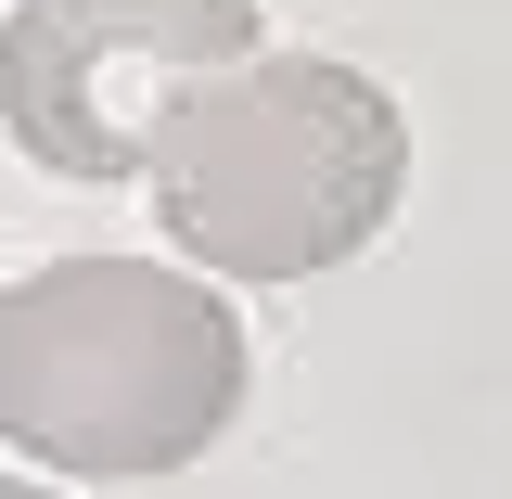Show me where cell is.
Segmentation results:
<instances>
[{
    "instance_id": "3957f363",
    "label": "cell",
    "mask_w": 512,
    "mask_h": 499,
    "mask_svg": "<svg viewBox=\"0 0 512 499\" xmlns=\"http://www.w3.org/2000/svg\"><path fill=\"white\" fill-rule=\"evenodd\" d=\"M256 39V0H13L0 26V128L52 180L103 192L154 167V128L180 90L231 77Z\"/></svg>"
},
{
    "instance_id": "277c9868",
    "label": "cell",
    "mask_w": 512,
    "mask_h": 499,
    "mask_svg": "<svg viewBox=\"0 0 512 499\" xmlns=\"http://www.w3.org/2000/svg\"><path fill=\"white\" fill-rule=\"evenodd\" d=\"M0 499H52V487H26V474H0Z\"/></svg>"
},
{
    "instance_id": "6da1fadb",
    "label": "cell",
    "mask_w": 512,
    "mask_h": 499,
    "mask_svg": "<svg viewBox=\"0 0 512 499\" xmlns=\"http://www.w3.org/2000/svg\"><path fill=\"white\" fill-rule=\"evenodd\" d=\"M154 218L218 282H308L410 192V116L333 52H244L154 128Z\"/></svg>"
},
{
    "instance_id": "7a4b0ae2",
    "label": "cell",
    "mask_w": 512,
    "mask_h": 499,
    "mask_svg": "<svg viewBox=\"0 0 512 499\" xmlns=\"http://www.w3.org/2000/svg\"><path fill=\"white\" fill-rule=\"evenodd\" d=\"M244 410V320L167 256H52L0 282V448L64 474H180Z\"/></svg>"
}]
</instances>
